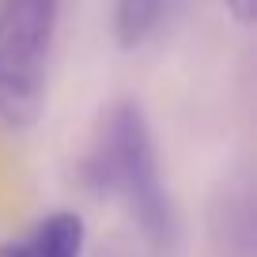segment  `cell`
Returning <instances> with one entry per match:
<instances>
[{
  "label": "cell",
  "mask_w": 257,
  "mask_h": 257,
  "mask_svg": "<svg viewBox=\"0 0 257 257\" xmlns=\"http://www.w3.org/2000/svg\"><path fill=\"white\" fill-rule=\"evenodd\" d=\"M83 174H87L91 189L121 197L155 246L174 242L178 216H174L167 189H163L152 128H148L140 106L117 102L102 117V128H98L91 155L83 163Z\"/></svg>",
  "instance_id": "6da1fadb"
},
{
  "label": "cell",
  "mask_w": 257,
  "mask_h": 257,
  "mask_svg": "<svg viewBox=\"0 0 257 257\" xmlns=\"http://www.w3.org/2000/svg\"><path fill=\"white\" fill-rule=\"evenodd\" d=\"M61 0H0V121L27 128L46 106Z\"/></svg>",
  "instance_id": "7a4b0ae2"
},
{
  "label": "cell",
  "mask_w": 257,
  "mask_h": 257,
  "mask_svg": "<svg viewBox=\"0 0 257 257\" xmlns=\"http://www.w3.org/2000/svg\"><path fill=\"white\" fill-rule=\"evenodd\" d=\"M83 219L76 212H53L19 242V257H80L83 253Z\"/></svg>",
  "instance_id": "3957f363"
},
{
  "label": "cell",
  "mask_w": 257,
  "mask_h": 257,
  "mask_svg": "<svg viewBox=\"0 0 257 257\" xmlns=\"http://www.w3.org/2000/svg\"><path fill=\"white\" fill-rule=\"evenodd\" d=\"M167 0H113V34L117 46L137 49L148 34L155 31Z\"/></svg>",
  "instance_id": "277c9868"
},
{
  "label": "cell",
  "mask_w": 257,
  "mask_h": 257,
  "mask_svg": "<svg viewBox=\"0 0 257 257\" xmlns=\"http://www.w3.org/2000/svg\"><path fill=\"white\" fill-rule=\"evenodd\" d=\"M227 12H231L238 23H253V12H257V0H223Z\"/></svg>",
  "instance_id": "5b68a950"
},
{
  "label": "cell",
  "mask_w": 257,
  "mask_h": 257,
  "mask_svg": "<svg viewBox=\"0 0 257 257\" xmlns=\"http://www.w3.org/2000/svg\"><path fill=\"white\" fill-rule=\"evenodd\" d=\"M0 257H19V246H0Z\"/></svg>",
  "instance_id": "8992f818"
}]
</instances>
